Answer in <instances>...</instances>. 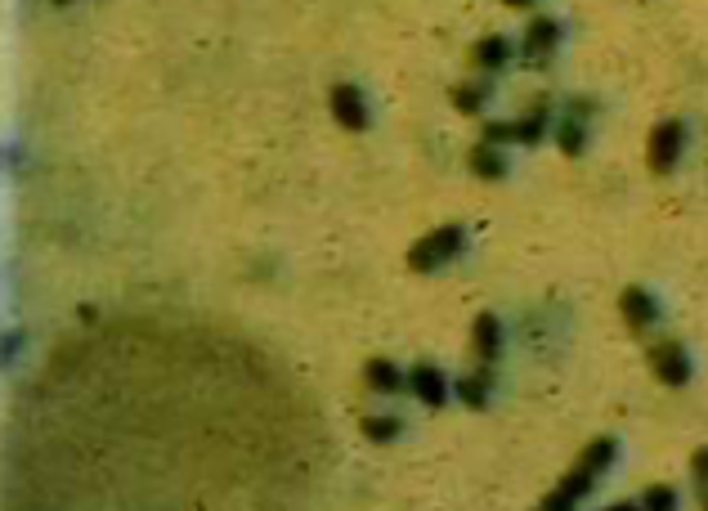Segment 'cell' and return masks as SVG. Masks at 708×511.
Returning a JSON list of instances; mask_svg holds the SVG:
<instances>
[{
  "label": "cell",
  "mask_w": 708,
  "mask_h": 511,
  "mask_svg": "<svg viewBox=\"0 0 708 511\" xmlns=\"http://www.w3.org/2000/svg\"><path fill=\"white\" fill-rule=\"evenodd\" d=\"M516 59V45L507 37H481L476 45L466 50V68L471 72H503Z\"/></svg>",
  "instance_id": "cell-9"
},
{
  "label": "cell",
  "mask_w": 708,
  "mask_h": 511,
  "mask_svg": "<svg viewBox=\"0 0 708 511\" xmlns=\"http://www.w3.org/2000/svg\"><path fill=\"white\" fill-rule=\"evenodd\" d=\"M619 315H624V324H628V333H650L655 324H659V300H655V292L650 287H624L619 292Z\"/></svg>",
  "instance_id": "cell-7"
},
{
  "label": "cell",
  "mask_w": 708,
  "mask_h": 511,
  "mask_svg": "<svg viewBox=\"0 0 708 511\" xmlns=\"http://www.w3.org/2000/svg\"><path fill=\"white\" fill-rule=\"evenodd\" d=\"M646 359H650L655 381H664V386H672V390H681V386L690 381V372H695V364H690V355H686L681 341H659V346H650Z\"/></svg>",
  "instance_id": "cell-4"
},
{
  "label": "cell",
  "mask_w": 708,
  "mask_h": 511,
  "mask_svg": "<svg viewBox=\"0 0 708 511\" xmlns=\"http://www.w3.org/2000/svg\"><path fill=\"white\" fill-rule=\"evenodd\" d=\"M466 166H471V175H481V180H507L512 175V162H507V153L494 140H481L476 149H471Z\"/></svg>",
  "instance_id": "cell-12"
},
{
  "label": "cell",
  "mask_w": 708,
  "mask_h": 511,
  "mask_svg": "<svg viewBox=\"0 0 708 511\" xmlns=\"http://www.w3.org/2000/svg\"><path fill=\"white\" fill-rule=\"evenodd\" d=\"M686 140H690L686 122H677V117L659 122V126L650 131V140H646V166H650L655 175H672L677 162H681V153H686Z\"/></svg>",
  "instance_id": "cell-3"
},
{
  "label": "cell",
  "mask_w": 708,
  "mask_h": 511,
  "mask_svg": "<svg viewBox=\"0 0 708 511\" xmlns=\"http://www.w3.org/2000/svg\"><path fill=\"white\" fill-rule=\"evenodd\" d=\"M462 247H466L462 225L431 229L426 238H417V243L408 247V269H413V274H435V269H444L453 256H462Z\"/></svg>",
  "instance_id": "cell-2"
},
{
  "label": "cell",
  "mask_w": 708,
  "mask_h": 511,
  "mask_svg": "<svg viewBox=\"0 0 708 511\" xmlns=\"http://www.w3.org/2000/svg\"><path fill=\"white\" fill-rule=\"evenodd\" d=\"M615 458H619V440H615V436H597L593 444L578 453V462L569 467V476L543 498V507L552 511V507H574L578 498H587V493L601 484V476L615 467Z\"/></svg>",
  "instance_id": "cell-1"
},
{
  "label": "cell",
  "mask_w": 708,
  "mask_h": 511,
  "mask_svg": "<svg viewBox=\"0 0 708 511\" xmlns=\"http://www.w3.org/2000/svg\"><path fill=\"white\" fill-rule=\"evenodd\" d=\"M498 350H503V328H498L494 315H481L476 328H471V355H476L481 364H494Z\"/></svg>",
  "instance_id": "cell-14"
},
{
  "label": "cell",
  "mask_w": 708,
  "mask_h": 511,
  "mask_svg": "<svg viewBox=\"0 0 708 511\" xmlns=\"http://www.w3.org/2000/svg\"><path fill=\"white\" fill-rule=\"evenodd\" d=\"M489 390H494V377H489V364L485 368H476V372H466V377H457V399L466 403V408H489Z\"/></svg>",
  "instance_id": "cell-15"
},
{
  "label": "cell",
  "mask_w": 708,
  "mask_h": 511,
  "mask_svg": "<svg viewBox=\"0 0 708 511\" xmlns=\"http://www.w3.org/2000/svg\"><path fill=\"white\" fill-rule=\"evenodd\" d=\"M556 50H560V23L556 19H534L520 37V59L529 68H547Z\"/></svg>",
  "instance_id": "cell-6"
},
{
  "label": "cell",
  "mask_w": 708,
  "mask_h": 511,
  "mask_svg": "<svg viewBox=\"0 0 708 511\" xmlns=\"http://www.w3.org/2000/svg\"><path fill=\"white\" fill-rule=\"evenodd\" d=\"M50 6H72V0H50Z\"/></svg>",
  "instance_id": "cell-21"
},
{
  "label": "cell",
  "mask_w": 708,
  "mask_h": 511,
  "mask_svg": "<svg viewBox=\"0 0 708 511\" xmlns=\"http://www.w3.org/2000/svg\"><path fill=\"white\" fill-rule=\"evenodd\" d=\"M448 99H453V109H457V113L476 117V113H481V109L489 104V81H485V72H476V76L457 81V85L448 90Z\"/></svg>",
  "instance_id": "cell-13"
},
{
  "label": "cell",
  "mask_w": 708,
  "mask_h": 511,
  "mask_svg": "<svg viewBox=\"0 0 708 511\" xmlns=\"http://www.w3.org/2000/svg\"><path fill=\"white\" fill-rule=\"evenodd\" d=\"M547 131H552V99L538 94L534 104H529V113L512 122V144H543Z\"/></svg>",
  "instance_id": "cell-11"
},
{
  "label": "cell",
  "mask_w": 708,
  "mask_h": 511,
  "mask_svg": "<svg viewBox=\"0 0 708 511\" xmlns=\"http://www.w3.org/2000/svg\"><path fill=\"white\" fill-rule=\"evenodd\" d=\"M690 476H695V493H699V502L708 507V449H695V458H690Z\"/></svg>",
  "instance_id": "cell-19"
},
{
  "label": "cell",
  "mask_w": 708,
  "mask_h": 511,
  "mask_svg": "<svg viewBox=\"0 0 708 511\" xmlns=\"http://www.w3.org/2000/svg\"><path fill=\"white\" fill-rule=\"evenodd\" d=\"M360 427H364V436H368L373 444H391V440H399V431H404L399 418H364Z\"/></svg>",
  "instance_id": "cell-17"
},
{
  "label": "cell",
  "mask_w": 708,
  "mask_h": 511,
  "mask_svg": "<svg viewBox=\"0 0 708 511\" xmlns=\"http://www.w3.org/2000/svg\"><path fill=\"white\" fill-rule=\"evenodd\" d=\"M641 507H650V511H668V507H677V489H672V484H650V489L641 493Z\"/></svg>",
  "instance_id": "cell-18"
},
{
  "label": "cell",
  "mask_w": 708,
  "mask_h": 511,
  "mask_svg": "<svg viewBox=\"0 0 708 511\" xmlns=\"http://www.w3.org/2000/svg\"><path fill=\"white\" fill-rule=\"evenodd\" d=\"M503 6H507V10H534L538 0H503Z\"/></svg>",
  "instance_id": "cell-20"
},
{
  "label": "cell",
  "mask_w": 708,
  "mask_h": 511,
  "mask_svg": "<svg viewBox=\"0 0 708 511\" xmlns=\"http://www.w3.org/2000/svg\"><path fill=\"white\" fill-rule=\"evenodd\" d=\"M593 113H597L593 99H574L569 113L556 122V144H560L565 157H578L587 149V117H593Z\"/></svg>",
  "instance_id": "cell-8"
},
{
  "label": "cell",
  "mask_w": 708,
  "mask_h": 511,
  "mask_svg": "<svg viewBox=\"0 0 708 511\" xmlns=\"http://www.w3.org/2000/svg\"><path fill=\"white\" fill-rule=\"evenodd\" d=\"M408 390H413L426 408H444V403H448V377H444L435 364H426V359L408 368Z\"/></svg>",
  "instance_id": "cell-10"
},
{
  "label": "cell",
  "mask_w": 708,
  "mask_h": 511,
  "mask_svg": "<svg viewBox=\"0 0 708 511\" xmlns=\"http://www.w3.org/2000/svg\"><path fill=\"white\" fill-rule=\"evenodd\" d=\"M332 117H336V126H341V131H368L373 113H368L364 90H360V85H350V81L332 85Z\"/></svg>",
  "instance_id": "cell-5"
},
{
  "label": "cell",
  "mask_w": 708,
  "mask_h": 511,
  "mask_svg": "<svg viewBox=\"0 0 708 511\" xmlns=\"http://www.w3.org/2000/svg\"><path fill=\"white\" fill-rule=\"evenodd\" d=\"M364 381H368L377 395H399V390L408 386V372H404V368H395L391 359H368Z\"/></svg>",
  "instance_id": "cell-16"
}]
</instances>
